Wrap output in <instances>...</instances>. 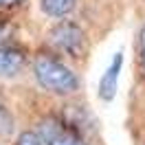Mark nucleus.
<instances>
[{"label":"nucleus","instance_id":"obj_1","mask_svg":"<svg viewBox=\"0 0 145 145\" xmlns=\"http://www.w3.org/2000/svg\"><path fill=\"white\" fill-rule=\"evenodd\" d=\"M33 75L42 88L57 95H71L79 88V77L55 55H37L33 62Z\"/></svg>","mask_w":145,"mask_h":145},{"label":"nucleus","instance_id":"obj_2","mask_svg":"<svg viewBox=\"0 0 145 145\" xmlns=\"http://www.w3.org/2000/svg\"><path fill=\"white\" fill-rule=\"evenodd\" d=\"M48 44L64 55L82 57L86 53V33L82 31L79 24H75L71 20H62L48 31Z\"/></svg>","mask_w":145,"mask_h":145},{"label":"nucleus","instance_id":"obj_3","mask_svg":"<svg viewBox=\"0 0 145 145\" xmlns=\"http://www.w3.org/2000/svg\"><path fill=\"white\" fill-rule=\"evenodd\" d=\"M27 64V48L13 40H0V77H16Z\"/></svg>","mask_w":145,"mask_h":145},{"label":"nucleus","instance_id":"obj_4","mask_svg":"<svg viewBox=\"0 0 145 145\" xmlns=\"http://www.w3.org/2000/svg\"><path fill=\"white\" fill-rule=\"evenodd\" d=\"M40 138L44 141V145H86L84 138L75 130L57 121V119H46L42 121L40 127Z\"/></svg>","mask_w":145,"mask_h":145},{"label":"nucleus","instance_id":"obj_5","mask_svg":"<svg viewBox=\"0 0 145 145\" xmlns=\"http://www.w3.org/2000/svg\"><path fill=\"white\" fill-rule=\"evenodd\" d=\"M121 68H123V53L119 51V53H114L112 62L108 64L106 72L101 75V82H99V97H101L103 101H112L114 97H117Z\"/></svg>","mask_w":145,"mask_h":145},{"label":"nucleus","instance_id":"obj_6","mask_svg":"<svg viewBox=\"0 0 145 145\" xmlns=\"http://www.w3.org/2000/svg\"><path fill=\"white\" fill-rule=\"evenodd\" d=\"M75 2L77 0H40L42 11L51 18H64L75 9Z\"/></svg>","mask_w":145,"mask_h":145},{"label":"nucleus","instance_id":"obj_7","mask_svg":"<svg viewBox=\"0 0 145 145\" xmlns=\"http://www.w3.org/2000/svg\"><path fill=\"white\" fill-rule=\"evenodd\" d=\"M16 145H44V141L40 138V134L35 132H22L18 136V143Z\"/></svg>","mask_w":145,"mask_h":145},{"label":"nucleus","instance_id":"obj_8","mask_svg":"<svg viewBox=\"0 0 145 145\" xmlns=\"http://www.w3.org/2000/svg\"><path fill=\"white\" fill-rule=\"evenodd\" d=\"M138 62H141V71L145 75V24L138 31Z\"/></svg>","mask_w":145,"mask_h":145},{"label":"nucleus","instance_id":"obj_9","mask_svg":"<svg viewBox=\"0 0 145 145\" xmlns=\"http://www.w3.org/2000/svg\"><path fill=\"white\" fill-rule=\"evenodd\" d=\"M27 0H0V9H11V7H20Z\"/></svg>","mask_w":145,"mask_h":145}]
</instances>
